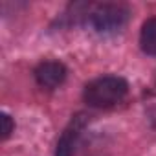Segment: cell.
I'll return each instance as SVG.
<instances>
[{
	"label": "cell",
	"mask_w": 156,
	"mask_h": 156,
	"mask_svg": "<svg viewBox=\"0 0 156 156\" xmlns=\"http://www.w3.org/2000/svg\"><path fill=\"white\" fill-rule=\"evenodd\" d=\"M129 94V83L121 75H101L92 79L85 90L83 99L92 108H110L119 105Z\"/></svg>",
	"instance_id": "6da1fadb"
},
{
	"label": "cell",
	"mask_w": 156,
	"mask_h": 156,
	"mask_svg": "<svg viewBox=\"0 0 156 156\" xmlns=\"http://www.w3.org/2000/svg\"><path fill=\"white\" fill-rule=\"evenodd\" d=\"M15 130V121L11 119L9 114H2V140H8L11 136V132Z\"/></svg>",
	"instance_id": "8992f818"
},
{
	"label": "cell",
	"mask_w": 156,
	"mask_h": 156,
	"mask_svg": "<svg viewBox=\"0 0 156 156\" xmlns=\"http://www.w3.org/2000/svg\"><path fill=\"white\" fill-rule=\"evenodd\" d=\"M66 75H68L66 64L61 61H55V59L42 61L33 70V77H35L37 85L46 90H53V88L61 87L66 81Z\"/></svg>",
	"instance_id": "277c9868"
},
{
	"label": "cell",
	"mask_w": 156,
	"mask_h": 156,
	"mask_svg": "<svg viewBox=\"0 0 156 156\" xmlns=\"http://www.w3.org/2000/svg\"><path fill=\"white\" fill-rule=\"evenodd\" d=\"M88 114L85 112H79L75 114L70 123L64 127L59 141H57V147H55V156H73L75 154V149L81 141V136L88 125Z\"/></svg>",
	"instance_id": "3957f363"
},
{
	"label": "cell",
	"mask_w": 156,
	"mask_h": 156,
	"mask_svg": "<svg viewBox=\"0 0 156 156\" xmlns=\"http://www.w3.org/2000/svg\"><path fill=\"white\" fill-rule=\"evenodd\" d=\"M129 17H130L129 6L121 2H105L92 6L88 22L98 33H118L127 26Z\"/></svg>",
	"instance_id": "7a4b0ae2"
},
{
	"label": "cell",
	"mask_w": 156,
	"mask_h": 156,
	"mask_svg": "<svg viewBox=\"0 0 156 156\" xmlns=\"http://www.w3.org/2000/svg\"><path fill=\"white\" fill-rule=\"evenodd\" d=\"M140 48L143 53L156 57V17L143 22L140 30Z\"/></svg>",
	"instance_id": "5b68a950"
}]
</instances>
